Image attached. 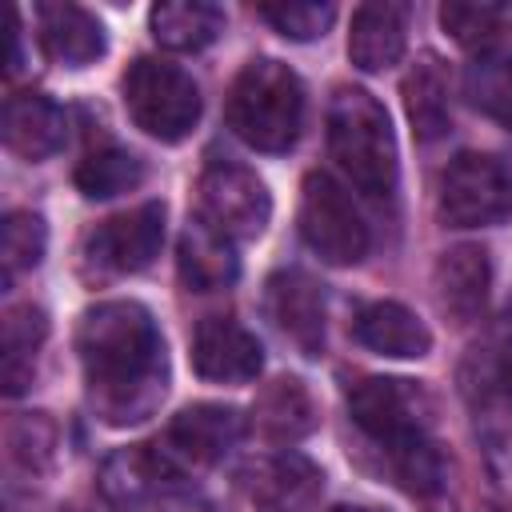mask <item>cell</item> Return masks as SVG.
I'll return each mask as SVG.
<instances>
[{"instance_id": "obj_1", "label": "cell", "mask_w": 512, "mask_h": 512, "mask_svg": "<svg viewBox=\"0 0 512 512\" xmlns=\"http://www.w3.org/2000/svg\"><path fill=\"white\" fill-rule=\"evenodd\" d=\"M76 348L88 380V396L100 420L140 424L148 420L168 384L164 340L156 320L136 300H108L80 316Z\"/></svg>"}, {"instance_id": "obj_2", "label": "cell", "mask_w": 512, "mask_h": 512, "mask_svg": "<svg viewBox=\"0 0 512 512\" xmlns=\"http://www.w3.org/2000/svg\"><path fill=\"white\" fill-rule=\"evenodd\" d=\"M328 148L344 176L368 196H392L396 188V140L388 112L364 88H336L328 104Z\"/></svg>"}, {"instance_id": "obj_3", "label": "cell", "mask_w": 512, "mask_h": 512, "mask_svg": "<svg viewBox=\"0 0 512 512\" xmlns=\"http://www.w3.org/2000/svg\"><path fill=\"white\" fill-rule=\"evenodd\" d=\"M304 88L280 60H252L228 92V124L256 152H284L300 136Z\"/></svg>"}, {"instance_id": "obj_4", "label": "cell", "mask_w": 512, "mask_h": 512, "mask_svg": "<svg viewBox=\"0 0 512 512\" xmlns=\"http://www.w3.org/2000/svg\"><path fill=\"white\" fill-rule=\"evenodd\" d=\"M348 412H352L356 428L368 440H376L388 456L428 444V428L436 416L424 384L400 380V376H364L360 384H352Z\"/></svg>"}, {"instance_id": "obj_5", "label": "cell", "mask_w": 512, "mask_h": 512, "mask_svg": "<svg viewBox=\"0 0 512 512\" xmlns=\"http://www.w3.org/2000/svg\"><path fill=\"white\" fill-rule=\"evenodd\" d=\"M124 108L136 120V128L164 144H176L200 120V88L184 68L140 56L124 72Z\"/></svg>"}, {"instance_id": "obj_6", "label": "cell", "mask_w": 512, "mask_h": 512, "mask_svg": "<svg viewBox=\"0 0 512 512\" xmlns=\"http://www.w3.org/2000/svg\"><path fill=\"white\" fill-rule=\"evenodd\" d=\"M300 232L308 248L328 264H356L368 252V224L340 180L328 172H308L300 192Z\"/></svg>"}, {"instance_id": "obj_7", "label": "cell", "mask_w": 512, "mask_h": 512, "mask_svg": "<svg viewBox=\"0 0 512 512\" xmlns=\"http://www.w3.org/2000/svg\"><path fill=\"white\" fill-rule=\"evenodd\" d=\"M196 204H200V224L224 240H252L264 232L272 216L264 180L232 160H216L204 168L196 184Z\"/></svg>"}, {"instance_id": "obj_8", "label": "cell", "mask_w": 512, "mask_h": 512, "mask_svg": "<svg viewBox=\"0 0 512 512\" xmlns=\"http://www.w3.org/2000/svg\"><path fill=\"white\" fill-rule=\"evenodd\" d=\"M512 212V176L496 156L460 152L440 176V216L452 228H484Z\"/></svg>"}, {"instance_id": "obj_9", "label": "cell", "mask_w": 512, "mask_h": 512, "mask_svg": "<svg viewBox=\"0 0 512 512\" xmlns=\"http://www.w3.org/2000/svg\"><path fill=\"white\" fill-rule=\"evenodd\" d=\"M164 240V204L148 200L120 216L100 220L84 240V264L100 276H124L152 264Z\"/></svg>"}, {"instance_id": "obj_10", "label": "cell", "mask_w": 512, "mask_h": 512, "mask_svg": "<svg viewBox=\"0 0 512 512\" xmlns=\"http://www.w3.org/2000/svg\"><path fill=\"white\" fill-rule=\"evenodd\" d=\"M464 396L484 468L496 480V488L512 496V388L496 368H480L464 380Z\"/></svg>"}, {"instance_id": "obj_11", "label": "cell", "mask_w": 512, "mask_h": 512, "mask_svg": "<svg viewBox=\"0 0 512 512\" xmlns=\"http://www.w3.org/2000/svg\"><path fill=\"white\" fill-rule=\"evenodd\" d=\"M320 468L300 456V452H276V456H256L240 468V488L248 492L252 504L268 512H304L320 496Z\"/></svg>"}, {"instance_id": "obj_12", "label": "cell", "mask_w": 512, "mask_h": 512, "mask_svg": "<svg viewBox=\"0 0 512 512\" xmlns=\"http://www.w3.org/2000/svg\"><path fill=\"white\" fill-rule=\"evenodd\" d=\"M260 340L232 316H208L192 332V368L216 384H244L260 372Z\"/></svg>"}, {"instance_id": "obj_13", "label": "cell", "mask_w": 512, "mask_h": 512, "mask_svg": "<svg viewBox=\"0 0 512 512\" xmlns=\"http://www.w3.org/2000/svg\"><path fill=\"white\" fill-rule=\"evenodd\" d=\"M268 316L276 320V328L304 352V356H320L324 352V292L320 284L300 272V268H284L268 280Z\"/></svg>"}, {"instance_id": "obj_14", "label": "cell", "mask_w": 512, "mask_h": 512, "mask_svg": "<svg viewBox=\"0 0 512 512\" xmlns=\"http://www.w3.org/2000/svg\"><path fill=\"white\" fill-rule=\"evenodd\" d=\"M244 436V416L228 404H192L184 408L164 436V452L188 464H216Z\"/></svg>"}, {"instance_id": "obj_15", "label": "cell", "mask_w": 512, "mask_h": 512, "mask_svg": "<svg viewBox=\"0 0 512 512\" xmlns=\"http://www.w3.org/2000/svg\"><path fill=\"white\" fill-rule=\"evenodd\" d=\"M488 280H492V268H488V252L476 248V244H456L448 248L440 260H436V272H432V288H436V304L448 320L456 324H468L484 312L488 304Z\"/></svg>"}, {"instance_id": "obj_16", "label": "cell", "mask_w": 512, "mask_h": 512, "mask_svg": "<svg viewBox=\"0 0 512 512\" xmlns=\"http://www.w3.org/2000/svg\"><path fill=\"white\" fill-rule=\"evenodd\" d=\"M4 144L20 160H48L64 144V108L44 92H16L4 100Z\"/></svg>"}, {"instance_id": "obj_17", "label": "cell", "mask_w": 512, "mask_h": 512, "mask_svg": "<svg viewBox=\"0 0 512 512\" xmlns=\"http://www.w3.org/2000/svg\"><path fill=\"white\" fill-rule=\"evenodd\" d=\"M36 20H40V40L56 64L84 68L104 56V24L88 8L52 0V4L36 8Z\"/></svg>"}, {"instance_id": "obj_18", "label": "cell", "mask_w": 512, "mask_h": 512, "mask_svg": "<svg viewBox=\"0 0 512 512\" xmlns=\"http://www.w3.org/2000/svg\"><path fill=\"white\" fill-rule=\"evenodd\" d=\"M356 340L380 356H396V360H420L432 352V332L424 328V320L416 312H408L404 304L392 300H376L364 304L356 312Z\"/></svg>"}, {"instance_id": "obj_19", "label": "cell", "mask_w": 512, "mask_h": 512, "mask_svg": "<svg viewBox=\"0 0 512 512\" xmlns=\"http://www.w3.org/2000/svg\"><path fill=\"white\" fill-rule=\"evenodd\" d=\"M408 8L404 4H364L352 16L348 56L360 72H384L404 56Z\"/></svg>"}, {"instance_id": "obj_20", "label": "cell", "mask_w": 512, "mask_h": 512, "mask_svg": "<svg viewBox=\"0 0 512 512\" xmlns=\"http://www.w3.org/2000/svg\"><path fill=\"white\" fill-rule=\"evenodd\" d=\"M316 424V412H312V396L300 380L292 376H280L272 380L256 404H252V428L272 440V444H296L300 436H308Z\"/></svg>"}, {"instance_id": "obj_21", "label": "cell", "mask_w": 512, "mask_h": 512, "mask_svg": "<svg viewBox=\"0 0 512 512\" xmlns=\"http://www.w3.org/2000/svg\"><path fill=\"white\" fill-rule=\"evenodd\" d=\"M404 112H408L420 140H436V136L448 132V120H452L448 76H444V64L432 52H424L404 76Z\"/></svg>"}, {"instance_id": "obj_22", "label": "cell", "mask_w": 512, "mask_h": 512, "mask_svg": "<svg viewBox=\"0 0 512 512\" xmlns=\"http://www.w3.org/2000/svg\"><path fill=\"white\" fill-rule=\"evenodd\" d=\"M152 36L172 52H196L224 32V12L208 0H164L148 16Z\"/></svg>"}, {"instance_id": "obj_23", "label": "cell", "mask_w": 512, "mask_h": 512, "mask_svg": "<svg viewBox=\"0 0 512 512\" xmlns=\"http://www.w3.org/2000/svg\"><path fill=\"white\" fill-rule=\"evenodd\" d=\"M180 276L192 292H216L228 288L236 280V256H232V240L216 236L212 228H204L200 220L188 224V232L180 236Z\"/></svg>"}, {"instance_id": "obj_24", "label": "cell", "mask_w": 512, "mask_h": 512, "mask_svg": "<svg viewBox=\"0 0 512 512\" xmlns=\"http://www.w3.org/2000/svg\"><path fill=\"white\" fill-rule=\"evenodd\" d=\"M172 476V456L168 452H152V448H124L116 452L104 472H100V488L116 500V504H136L144 496H156L160 484Z\"/></svg>"}, {"instance_id": "obj_25", "label": "cell", "mask_w": 512, "mask_h": 512, "mask_svg": "<svg viewBox=\"0 0 512 512\" xmlns=\"http://www.w3.org/2000/svg\"><path fill=\"white\" fill-rule=\"evenodd\" d=\"M48 336V320L36 304H16L4 312V392L16 396L32 384V364H36V348Z\"/></svg>"}, {"instance_id": "obj_26", "label": "cell", "mask_w": 512, "mask_h": 512, "mask_svg": "<svg viewBox=\"0 0 512 512\" xmlns=\"http://www.w3.org/2000/svg\"><path fill=\"white\" fill-rule=\"evenodd\" d=\"M140 180H144L140 156H132L128 148H116V144L92 148V152L76 164V188H80L88 200H108V196L132 192Z\"/></svg>"}, {"instance_id": "obj_27", "label": "cell", "mask_w": 512, "mask_h": 512, "mask_svg": "<svg viewBox=\"0 0 512 512\" xmlns=\"http://www.w3.org/2000/svg\"><path fill=\"white\" fill-rule=\"evenodd\" d=\"M440 24L464 48H492L512 36V4H464L452 0L440 8Z\"/></svg>"}, {"instance_id": "obj_28", "label": "cell", "mask_w": 512, "mask_h": 512, "mask_svg": "<svg viewBox=\"0 0 512 512\" xmlns=\"http://www.w3.org/2000/svg\"><path fill=\"white\" fill-rule=\"evenodd\" d=\"M464 88H468V100L484 116L512 128V52L508 56H480L476 64H468Z\"/></svg>"}, {"instance_id": "obj_29", "label": "cell", "mask_w": 512, "mask_h": 512, "mask_svg": "<svg viewBox=\"0 0 512 512\" xmlns=\"http://www.w3.org/2000/svg\"><path fill=\"white\" fill-rule=\"evenodd\" d=\"M44 244H48V232H44V220L36 212H8L4 216V228H0V256H4V276H20V272H32L44 256Z\"/></svg>"}, {"instance_id": "obj_30", "label": "cell", "mask_w": 512, "mask_h": 512, "mask_svg": "<svg viewBox=\"0 0 512 512\" xmlns=\"http://www.w3.org/2000/svg\"><path fill=\"white\" fill-rule=\"evenodd\" d=\"M52 448H56V424L44 412H28L8 424V452L28 472H44L52 464Z\"/></svg>"}, {"instance_id": "obj_31", "label": "cell", "mask_w": 512, "mask_h": 512, "mask_svg": "<svg viewBox=\"0 0 512 512\" xmlns=\"http://www.w3.org/2000/svg\"><path fill=\"white\" fill-rule=\"evenodd\" d=\"M260 20H268L280 36L288 40H316L328 32V24L336 20L332 4H312V0H296V4H260L256 8Z\"/></svg>"}, {"instance_id": "obj_32", "label": "cell", "mask_w": 512, "mask_h": 512, "mask_svg": "<svg viewBox=\"0 0 512 512\" xmlns=\"http://www.w3.org/2000/svg\"><path fill=\"white\" fill-rule=\"evenodd\" d=\"M328 512H372V508H360V504H340V508H328Z\"/></svg>"}, {"instance_id": "obj_33", "label": "cell", "mask_w": 512, "mask_h": 512, "mask_svg": "<svg viewBox=\"0 0 512 512\" xmlns=\"http://www.w3.org/2000/svg\"><path fill=\"white\" fill-rule=\"evenodd\" d=\"M60 512H88V508H84V504H64Z\"/></svg>"}]
</instances>
